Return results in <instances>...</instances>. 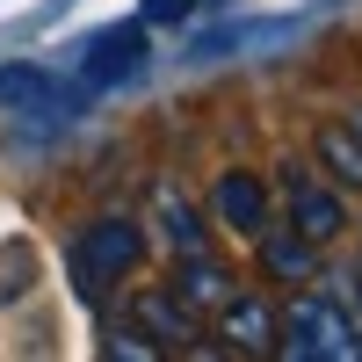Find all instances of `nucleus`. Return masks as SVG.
<instances>
[{
	"mask_svg": "<svg viewBox=\"0 0 362 362\" xmlns=\"http://www.w3.org/2000/svg\"><path fill=\"white\" fill-rule=\"evenodd\" d=\"M355 131H362V116H355Z\"/></svg>",
	"mask_w": 362,
	"mask_h": 362,
	"instance_id": "ddd939ff",
	"label": "nucleus"
},
{
	"mask_svg": "<svg viewBox=\"0 0 362 362\" xmlns=\"http://www.w3.org/2000/svg\"><path fill=\"white\" fill-rule=\"evenodd\" d=\"M283 355H297V362H355L362 355V326L334 297H297L290 319H283Z\"/></svg>",
	"mask_w": 362,
	"mask_h": 362,
	"instance_id": "f257e3e1",
	"label": "nucleus"
},
{
	"mask_svg": "<svg viewBox=\"0 0 362 362\" xmlns=\"http://www.w3.org/2000/svg\"><path fill=\"white\" fill-rule=\"evenodd\" d=\"M268 268H276V276H297V283H305L312 276V239H268Z\"/></svg>",
	"mask_w": 362,
	"mask_h": 362,
	"instance_id": "9d476101",
	"label": "nucleus"
},
{
	"mask_svg": "<svg viewBox=\"0 0 362 362\" xmlns=\"http://www.w3.org/2000/svg\"><path fill=\"white\" fill-rule=\"evenodd\" d=\"M319 160H326V174L341 189H362V131L355 124H326L319 131Z\"/></svg>",
	"mask_w": 362,
	"mask_h": 362,
	"instance_id": "0eeeda50",
	"label": "nucleus"
},
{
	"mask_svg": "<svg viewBox=\"0 0 362 362\" xmlns=\"http://www.w3.org/2000/svg\"><path fill=\"white\" fill-rule=\"evenodd\" d=\"M160 210H167V239L181 254H203V225H196V210L189 203H174V196H160Z\"/></svg>",
	"mask_w": 362,
	"mask_h": 362,
	"instance_id": "9b49d317",
	"label": "nucleus"
},
{
	"mask_svg": "<svg viewBox=\"0 0 362 362\" xmlns=\"http://www.w3.org/2000/svg\"><path fill=\"white\" fill-rule=\"evenodd\" d=\"M210 0H145V15L138 22H189V15H203Z\"/></svg>",
	"mask_w": 362,
	"mask_h": 362,
	"instance_id": "f8f14e48",
	"label": "nucleus"
},
{
	"mask_svg": "<svg viewBox=\"0 0 362 362\" xmlns=\"http://www.w3.org/2000/svg\"><path fill=\"white\" fill-rule=\"evenodd\" d=\"M290 37V22H232V29H210V37H196L189 58H232V51H247V44H276Z\"/></svg>",
	"mask_w": 362,
	"mask_h": 362,
	"instance_id": "6e6552de",
	"label": "nucleus"
},
{
	"mask_svg": "<svg viewBox=\"0 0 362 362\" xmlns=\"http://www.w3.org/2000/svg\"><path fill=\"white\" fill-rule=\"evenodd\" d=\"M283 189H290V210H297V232H305L312 247H326V239L348 225V218H341V196H334V189H319L312 174H297V167H290Z\"/></svg>",
	"mask_w": 362,
	"mask_h": 362,
	"instance_id": "39448f33",
	"label": "nucleus"
},
{
	"mask_svg": "<svg viewBox=\"0 0 362 362\" xmlns=\"http://www.w3.org/2000/svg\"><path fill=\"white\" fill-rule=\"evenodd\" d=\"M218 326H225L232 348H268L276 341V319H268V305H254V297H232V305L218 312Z\"/></svg>",
	"mask_w": 362,
	"mask_h": 362,
	"instance_id": "1a4fd4ad",
	"label": "nucleus"
},
{
	"mask_svg": "<svg viewBox=\"0 0 362 362\" xmlns=\"http://www.w3.org/2000/svg\"><path fill=\"white\" fill-rule=\"evenodd\" d=\"M0 109H22V116L66 109V116H80V109H87V87H66L51 66H29V58H15V66H0Z\"/></svg>",
	"mask_w": 362,
	"mask_h": 362,
	"instance_id": "20e7f679",
	"label": "nucleus"
},
{
	"mask_svg": "<svg viewBox=\"0 0 362 362\" xmlns=\"http://www.w3.org/2000/svg\"><path fill=\"white\" fill-rule=\"evenodd\" d=\"M218 218L232 225V232H268V189H261V181L254 174H225L218 181Z\"/></svg>",
	"mask_w": 362,
	"mask_h": 362,
	"instance_id": "423d86ee",
	"label": "nucleus"
},
{
	"mask_svg": "<svg viewBox=\"0 0 362 362\" xmlns=\"http://www.w3.org/2000/svg\"><path fill=\"white\" fill-rule=\"evenodd\" d=\"M138 225L131 218H95L80 232V247H73V268H80V290H102V283H116L124 268L138 261Z\"/></svg>",
	"mask_w": 362,
	"mask_h": 362,
	"instance_id": "7ed1b4c3",
	"label": "nucleus"
},
{
	"mask_svg": "<svg viewBox=\"0 0 362 362\" xmlns=\"http://www.w3.org/2000/svg\"><path fill=\"white\" fill-rule=\"evenodd\" d=\"M80 87L87 95H109V87H131L145 66H153V44H145V22H109L80 44Z\"/></svg>",
	"mask_w": 362,
	"mask_h": 362,
	"instance_id": "f03ea898",
	"label": "nucleus"
}]
</instances>
